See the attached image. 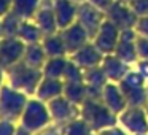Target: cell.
Wrapping results in <instances>:
<instances>
[{
  "label": "cell",
  "instance_id": "obj_1",
  "mask_svg": "<svg viewBox=\"0 0 148 135\" xmlns=\"http://www.w3.org/2000/svg\"><path fill=\"white\" fill-rule=\"evenodd\" d=\"M5 72H7V84L27 94L29 97L35 95V91L43 78L42 68L32 67V65L26 64L24 61H21L16 65L7 68Z\"/></svg>",
  "mask_w": 148,
  "mask_h": 135
},
{
  "label": "cell",
  "instance_id": "obj_2",
  "mask_svg": "<svg viewBox=\"0 0 148 135\" xmlns=\"http://www.w3.org/2000/svg\"><path fill=\"white\" fill-rule=\"evenodd\" d=\"M80 116L88 122L92 132H102L112 125L118 124V115L110 111L100 99L88 97L80 105Z\"/></svg>",
  "mask_w": 148,
  "mask_h": 135
},
{
  "label": "cell",
  "instance_id": "obj_3",
  "mask_svg": "<svg viewBox=\"0 0 148 135\" xmlns=\"http://www.w3.org/2000/svg\"><path fill=\"white\" fill-rule=\"evenodd\" d=\"M51 124H53V119H51L48 103L37 99L35 95L29 97L26 106H24L23 115L18 121V125L24 127L26 130L32 132V134H37V132L43 130Z\"/></svg>",
  "mask_w": 148,
  "mask_h": 135
},
{
  "label": "cell",
  "instance_id": "obj_4",
  "mask_svg": "<svg viewBox=\"0 0 148 135\" xmlns=\"http://www.w3.org/2000/svg\"><path fill=\"white\" fill-rule=\"evenodd\" d=\"M29 95L14 89L10 84H5L0 89V119L18 122L24 111Z\"/></svg>",
  "mask_w": 148,
  "mask_h": 135
},
{
  "label": "cell",
  "instance_id": "obj_5",
  "mask_svg": "<svg viewBox=\"0 0 148 135\" xmlns=\"http://www.w3.org/2000/svg\"><path fill=\"white\" fill-rule=\"evenodd\" d=\"M148 81L138 73L135 68H131L127 75L121 80L123 92L127 100V106H147L148 103V91H147Z\"/></svg>",
  "mask_w": 148,
  "mask_h": 135
},
{
  "label": "cell",
  "instance_id": "obj_6",
  "mask_svg": "<svg viewBox=\"0 0 148 135\" xmlns=\"http://www.w3.org/2000/svg\"><path fill=\"white\" fill-rule=\"evenodd\" d=\"M118 124L131 135L148 134V115L145 106H127L118 115Z\"/></svg>",
  "mask_w": 148,
  "mask_h": 135
},
{
  "label": "cell",
  "instance_id": "obj_7",
  "mask_svg": "<svg viewBox=\"0 0 148 135\" xmlns=\"http://www.w3.org/2000/svg\"><path fill=\"white\" fill-rule=\"evenodd\" d=\"M48 108L51 113L53 124L56 125H64L80 116V105L69 100L65 95H59L48 102Z\"/></svg>",
  "mask_w": 148,
  "mask_h": 135
},
{
  "label": "cell",
  "instance_id": "obj_8",
  "mask_svg": "<svg viewBox=\"0 0 148 135\" xmlns=\"http://www.w3.org/2000/svg\"><path fill=\"white\" fill-rule=\"evenodd\" d=\"M26 43L18 37H2L0 38V67L10 68L24 59Z\"/></svg>",
  "mask_w": 148,
  "mask_h": 135
},
{
  "label": "cell",
  "instance_id": "obj_9",
  "mask_svg": "<svg viewBox=\"0 0 148 135\" xmlns=\"http://www.w3.org/2000/svg\"><path fill=\"white\" fill-rule=\"evenodd\" d=\"M105 21V13L99 8H96L94 5H91L89 2H81L78 3V13H77V22L81 27H84L88 33H89L91 40L96 35V32L99 30V27L102 26V22Z\"/></svg>",
  "mask_w": 148,
  "mask_h": 135
},
{
  "label": "cell",
  "instance_id": "obj_10",
  "mask_svg": "<svg viewBox=\"0 0 148 135\" xmlns=\"http://www.w3.org/2000/svg\"><path fill=\"white\" fill-rule=\"evenodd\" d=\"M105 18L110 22L115 24L119 30L134 29L135 22H137V14L132 11L129 3H123V2H118V0H115L112 7L105 11Z\"/></svg>",
  "mask_w": 148,
  "mask_h": 135
},
{
  "label": "cell",
  "instance_id": "obj_11",
  "mask_svg": "<svg viewBox=\"0 0 148 135\" xmlns=\"http://www.w3.org/2000/svg\"><path fill=\"white\" fill-rule=\"evenodd\" d=\"M119 33H121V30L105 18L102 26L99 27L96 35L92 37V43L103 52V54H113L116 45H118Z\"/></svg>",
  "mask_w": 148,
  "mask_h": 135
},
{
  "label": "cell",
  "instance_id": "obj_12",
  "mask_svg": "<svg viewBox=\"0 0 148 135\" xmlns=\"http://www.w3.org/2000/svg\"><path fill=\"white\" fill-rule=\"evenodd\" d=\"M119 59H123L124 62L131 65H135L138 61V54H137V32L134 29H127V30H121L119 33V40L118 45L115 48V52Z\"/></svg>",
  "mask_w": 148,
  "mask_h": 135
},
{
  "label": "cell",
  "instance_id": "obj_13",
  "mask_svg": "<svg viewBox=\"0 0 148 135\" xmlns=\"http://www.w3.org/2000/svg\"><path fill=\"white\" fill-rule=\"evenodd\" d=\"M103 52L97 48L96 45L91 42H88L84 46H81L80 49H77L75 52H72L69 57L70 61H73L77 65H80L83 70H89V68H94V67H99L103 61Z\"/></svg>",
  "mask_w": 148,
  "mask_h": 135
},
{
  "label": "cell",
  "instance_id": "obj_14",
  "mask_svg": "<svg viewBox=\"0 0 148 135\" xmlns=\"http://www.w3.org/2000/svg\"><path fill=\"white\" fill-rule=\"evenodd\" d=\"M100 100L103 102V105L113 111L115 115H119L121 111H124L127 108V100H126V95L123 92L119 83H108L103 86L102 94H100Z\"/></svg>",
  "mask_w": 148,
  "mask_h": 135
},
{
  "label": "cell",
  "instance_id": "obj_15",
  "mask_svg": "<svg viewBox=\"0 0 148 135\" xmlns=\"http://www.w3.org/2000/svg\"><path fill=\"white\" fill-rule=\"evenodd\" d=\"M32 19L42 29L43 35L59 32V26H58L56 14H54V7H53V0H42V3H40L38 10H37L35 16Z\"/></svg>",
  "mask_w": 148,
  "mask_h": 135
},
{
  "label": "cell",
  "instance_id": "obj_16",
  "mask_svg": "<svg viewBox=\"0 0 148 135\" xmlns=\"http://www.w3.org/2000/svg\"><path fill=\"white\" fill-rule=\"evenodd\" d=\"M100 67L103 68L108 81H112V83H121L123 78L131 72L132 65L124 62L123 59H119L116 54H105Z\"/></svg>",
  "mask_w": 148,
  "mask_h": 135
},
{
  "label": "cell",
  "instance_id": "obj_17",
  "mask_svg": "<svg viewBox=\"0 0 148 135\" xmlns=\"http://www.w3.org/2000/svg\"><path fill=\"white\" fill-rule=\"evenodd\" d=\"M61 35L65 42V46H67V51L69 56L72 52H75L77 49H80L81 46H84L88 42H91V37L89 33L84 30V27H81L78 22L70 24L69 27L61 30Z\"/></svg>",
  "mask_w": 148,
  "mask_h": 135
},
{
  "label": "cell",
  "instance_id": "obj_18",
  "mask_svg": "<svg viewBox=\"0 0 148 135\" xmlns=\"http://www.w3.org/2000/svg\"><path fill=\"white\" fill-rule=\"evenodd\" d=\"M53 7H54V14L59 30L77 22L78 3H75L72 0H53Z\"/></svg>",
  "mask_w": 148,
  "mask_h": 135
},
{
  "label": "cell",
  "instance_id": "obj_19",
  "mask_svg": "<svg viewBox=\"0 0 148 135\" xmlns=\"http://www.w3.org/2000/svg\"><path fill=\"white\" fill-rule=\"evenodd\" d=\"M107 83H108V78H107L105 72L100 65L89 68V70H84V84L88 87V97L100 99L102 89Z\"/></svg>",
  "mask_w": 148,
  "mask_h": 135
},
{
  "label": "cell",
  "instance_id": "obj_20",
  "mask_svg": "<svg viewBox=\"0 0 148 135\" xmlns=\"http://www.w3.org/2000/svg\"><path fill=\"white\" fill-rule=\"evenodd\" d=\"M64 86H65L64 80L43 76L38 87H37V91H35V97L48 103L53 99H56V97L64 95Z\"/></svg>",
  "mask_w": 148,
  "mask_h": 135
},
{
  "label": "cell",
  "instance_id": "obj_21",
  "mask_svg": "<svg viewBox=\"0 0 148 135\" xmlns=\"http://www.w3.org/2000/svg\"><path fill=\"white\" fill-rule=\"evenodd\" d=\"M42 46H43V49H45L48 57H64V56H69L65 42L61 35V30L54 32V33L43 35Z\"/></svg>",
  "mask_w": 148,
  "mask_h": 135
},
{
  "label": "cell",
  "instance_id": "obj_22",
  "mask_svg": "<svg viewBox=\"0 0 148 135\" xmlns=\"http://www.w3.org/2000/svg\"><path fill=\"white\" fill-rule=\"evenodd\" d=\"M18 38L24 42L26 45H32V43H42L43 32L38 26L35 24L34 19H24L18 30Z\"/></svg>",
  "mask_w": 148,
  "mask_h": 135
},
{
  "label": "cell",
  "instance_id": "obj_23",
  "mask_svg": "<svg viewBox=\"0 0 148 135\" xmlns=\"http://www.w3.org/2000/svg\"><path fill=\"white\" fill-rule=\"evenodd\" d=\"M67 64H69V56H64V57H48L42 68L43 76L62 80L65 68H67Z\"/></svg>",
  "mask_w": 148,
  "mask_h": 135
},
{
  "label": "cell",
  "instance_id": "obj_24",
  "mask_svg": "<svg viewBox=\"0 0 148 135\" xmlns=\"http://www.w3.org/2000/svg\"><path fill=\"white\" fill-rule=\"evenodd\" d=\"M46 59H48V56H46V52H45V49H43L42 43H32V45H26L24 59H23L26 64L32 65V67H37V68H43Z\"/></svg>",
  "mask_w": 148,
  "mask_h": 135
},
{
  "label": "cell",
  "instance_id": "obj_25",
  "mask_svg": "<svg viewBox=\"0 0 148 135\" xmlns=\"http://www.w3.org/2000/svg\"><path fill=\"white\" fill-rule=\"evenodd\" d=\"M42 0H13V11L16 16H19L21 19H32L35 16L37 10H38Z\"/></svg>",
  "mask_w": 148,
  "mask_h": 135
},
{
  "label": "cell",
  "instance_id": "obj_26",
  "mask_svg": "<svg viewBox=\"0 0 148 135\" xmlns=\"http://www.w3.org/2000/svg\"><path fill=\"white\" fill-rule=\"evenodd\" d=\"M64 95L67 97L69 100H72L73 103L81 105V103L88 99V87H86V84H84V81H80V83H65Z\"/></svg>",
  "mask_w": 148,
  "mask_h": 135
},
{
  "label": "cell",
  "instance_id": "obj_27",
  "mask_svg": "<svg viewBox=\"0 0 148 135\" xmlns=\"http://www.w3.org/2000/svg\"><path fill=\"white\" fill-rule=\"evenodd\" d=\"M59 129H61L62 135H88L89 132H92L91 127L88 125V122L81 116L72 119L70 122H67L64 125H59Z\"/></svg>",
  "mask_w": 148,
  "mask_h": 135
},
{
  "label": "cell",
  "instance_id": "obj_28",
  "mask_svg": "<svg viewBox=\"0 0 148 135\" xmlns=\"http://www.w3.org/2000/svg\"><path fill=\"white\" fill-rule=\"evenodd\" d=\"M23 22L19 16L10 11L7 16L2 18V37H18V30Z\"/></svg>",
  "mask_w": 148,
  "mask_h": 135
},
{
  "label": "cell",
  "instance_id": "obj_29",
  "mask_svg": "<svg viewBox=\"0 0 148 135\" xmlns=\"http://www.w3.org/2000/svg\"><path fill=\"white\" fill-rule=\"evenodd\" d=\"M62 80L65 83H80V81H84V70L80 65L75 64L73 61H70V57H69V64H67V68H65V73Z\"/></svg>",
  "mask_w": 148,
  "mask_h": 135
},
{
  "label": "cell",
  "instance_id": "obj_30",
  "mask_svg": "<svg viewBox=\"0 0 148 135\" xmlns=\"http://www.w3.org/2000/svg\"><path fill=\"white\" fill-rule=\"evenodd\" d=\"M129 7L137 14V18L148 16V0H131L129 2Z\"/></svg>",
  "mask_w": 148,
  "mask_h": 135
},
{
  "label": "cell",
  "instance_id": "obj_31",
  "mask_svg": "<svg viewBox=\"0 0 148 135\" xmlns=\"http://www.w3.org/2000/svg\"><path fill=\"white\" fill-rule=\"evenodd\" d=\"M137 54L138 61H148V38L137 35Z\"/></svg>",
  "mask_w": 148,
  "mask_h": 135
},
{
  "label": "cell",
  "instance_id": "obj_32",
  "mask_svg": "<svg viewBox=\"0 0 148 135\" xmlns=\"http://www.w3.org/2000/svg\"><path fill=\"white\" fill-rule=\"evenodd\" d=\"M18 129V122L0 119V135H14Z\"/></svg>",
  "mask_w": 148,
  "mask_h": 135
},
{
  "label": "cell",
  "instance_id": "obj_33",
  "mask_svg": "<svg viewBox=\"0 0 148 135\" xmlns=\"http://www.w3.org/2000/svg\"><path fill=\"white\" fill-rule=\"evenodd\" d=\"M134 30L137 32V35L147 37V38H148V16H140V18H137V22H135Z\"/></svg>",
  "mask_w": 148,
  "mask_h": 135
},
{
  "label": "cell",
  "instance_id": "obj_34",
  "mask_svg": "<svg viewBox=\"0 0 148 135\" xmlns=\"http://www.w3.org/2000/svg\"><path fill=\"white\" fill-rule=\"evenodd\" d=\"M99 135H131L126 129H123L119 124L116 125H112L108 129H103L102 132H99Z\"/></svg>",
  "mask_w": 148,
  "mask_h": 135
},
{
  "label": "cell",
  "instance_id": "obj_35",
  "mask_svg": "<svg viewBox=\"0 0 148 135\" xmlns=\"http://www.w3.org/2000/svg\"><path fill=\"white\" fill-rule=\"evenodd\" d=\"M86 2H89L91 5H94L96 8H99V10H102L103 13H105V11L112 7V3L115 0H86Z\"/></svg>",
  "mask_w": 148,
  "mask_h": 135
},
{
  "label": "cell",
  "instance_id": "obj_36",
  "mask_svg": "<svg viewBox=\"0 0 148 135\" xmlns=\"http://www.w3.org/2000/svg\"><path fill=\"white\" fill-rule=\"evenodd\" d=\"M134 68L148 81V61H137V64L134 65Z\"/></svg>",
  "mask_w": 148,
  "mask_h": 135
},
{
  "label": "cell",
  "instance_id": "obj_37",
  "mask_svg": "<svg viewBox=\"0 0 148 135\" xmlns=\"http://www.w3.org/2000/svg\"><path fill=\"white\" fill-rule=\"evenodd\" d=\"M13 8V0H0V19L7 16Z\"/></svg>",
  "mask_w": 148,
  "mask_h": 135
},
{
  "label": "cell",
  "instance_id": "obj_38",
  "mask_svg": "<svg viewBox=\"0 0 148 135\" xmlns=\"http://www.w3.org/2000/svg\"><path fill=\"white\" fill-rule=\"evenodd\" d=\"M34 135H62V134H61V129H59V125L51 124V125H48L46 129H43V130L37 132V134H34Z\"/></svg>",
  "mask_w": 148,
  "mask_h": 135
},
{
  "label": "cell",
  "instance_id": "obj_39",
  "mask_svg": "<svg viewBox=\"0 0 148 135\" xmlns=\"http://www.w3.org/2000/svg\"><path fill=\"white\" fill-rule=\"evenodd\" d=\"M7 84V72H5V68L0 67V89Z\"/></svg>",
  "mask_w": 148,
  "mask_h": 135
},
{
  "label": "cell",
  "instance_id": "obj_40",
  "mask_svg": "<svg viewBox=\"0 0 148 135\" xmlns=\"http://www.w3.org/2000/svg\"><path fill=\"white\" fill-rule=\"evenodd\" d=\"M14 135H34L32 132H29V130H26L24 127H21V125H18V129H16V134Z\"/></svg>",
  "mask_w": 148,
  "mask_h": 135
},
{
  "label": "cell",
  "instance_id": "obj_41",
  "mask_svg": "<svg viewBox=\"0 0 148 135\" xmlns=\"http://www.w3.org/2000/svg\"><path fill=\"white\" fill-rule=\"evenodd\" d=\"M72 2H75V3H81V2H84V0H72Z\"/></svg>",
  "mask_w": 148,
  "mask_h": 135
},
{
  "label": "cell",
  "instance_id": "obj_42",
  "mask_svg": "<svg viewBox=\"0 0 148 135\" xmlns=\"http://www.w3.org/2000/svg\"><path fill=\"white\" fill-rule=\"evenodd\" d=\"M118 2H123V3H129L131 0H118Z\"/></svg>",
  "mask_w": 148,
  "mask_h": 135
},
{
  "label": "cell",
  "instance_id": "obj_43",
  "mask_svg": "<svg viewBox=\"0 0 148 135\" xmlns=\"http://www.w3.org/2000/svg\"><path fill=\"white\" fill-rule=\"evenodd\" d=\"M0 38H2V19H0Z\"/></svg>",
  "mask_w": 148,
  "mask_h": 135
},
{
  "label": "cell",
  "instance_id": "obj_44",
  "mask_svg": "<svg viewBox=\"0 0 148 135\" xmlns=\"http://www.w3.org/2000/svg\"><path fill=\"white\" fill-rule=\"evenodd\" d=\"M88 135H99V134H97V132H89Z\"/></svg>",
  "mask_w": 148,
  "mask_h": 135
},
{
  "label": "cell",
  "instance_id": "obj_45",
  "mask_svg": "<svg viewBox=\"0 0 148 135\" xmlns=\"http://www.w3.org/2000/svg\"><path fill=\"white\" fill-rule=\"evenodd\" d=\"M145 110H147V115H148V103H147V106H145Z\"/></svg>",
  "mask_w": 148,
  "mask_h": 135
},
{
  "label": "cell",
  "instance_id": "obj_46",
  "mask_svg": "<svg viewBox=\"0 0 148 135\" xmlns=\"http://www.w3.org/2000/svg\"><path fill=\"white\" fill-rule=\"evenodd\" d=\"M140 135H148V134H140Z\"/></svg>",
  "mask_w": 148,
  "mask_h": 135
},
{
  "label": "cell",
  "instance_id": "obj_47",
  "mask_svg": "<svg viewBox=\"0 0 148 135\" xmlns=\"http://www.w3.org/2000/svg\"><path fill=\"white\" fill-rule=\"evenodd\" d=\"M147 91H148V83H147Z\"/></svg>",
  "mask_w": 148,
  "mask_h": 135
}]
</instances>
